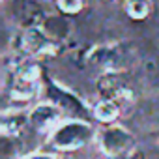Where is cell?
I'll list each match as a JSON object with an SVG mask.
<instances>
[{
  "label": "cell",
  "instance_id": "1",
  "mask_svg": "<svg viewBox=\"0 0 159 159\" xmlns=\"http://www.w3.org/2000/svg\"><path fill=\"white\" fill-rule=\"evenodd\" d=\"M41 69L32 56L13 60L4 73V92L11 101H34L41 94Z\"/></svg>",
  "mask_w": 159,
  "mask_h": 159
},
{
  "label": "cell",
  "instance_id": "2",
  "mask_svg": "<svg viewBox=\"0 0 159 159\" xmlns=\"http://www.w3.org/2000/svg\"><path fill=\"white\" fill-rule=\"evenodd\" d=\"M96 129L81 118H73V120H64L60 125L49 133V144L58 150V152H73L86 146L90 140H94Z\"/></svg>",
  "mask_w": 159,
  "mask_h": 159
},
{
  "label": "cell",
  "instance_id": "3",
  "mask_svg": "<svg viewBox=\"0 0 159 159\" xmlns=\"http://www.w3.org/2000/svg\"><path fill=\"white\" fill-rule=\"evenodd\" d=\"M129 51L122 43H112V45H101L96 47L88 54V62L105 69L103 73H124L127 64H129Z\"/></svg>",
  "mask_w": 159,
  "mask_h": 159
},
{
  "label": "cell",
  "instance_id": "4",
  "mask_svg": "<svg viewBox=\"0 0 159 159\" xmlns=\"http://www.w3.org/2000/svg\"><path fill=\"white\" fill-rule=\"evenodd\" d=\"M99 148L109 157H122L135 146V137L122 125H109L98 133Z\"/></svg>",
  "mask_w": 159,
  "mask_h": 159
},
{
  "label": "cell",
  "instance_id": "5",
  "mask_svg": "<svg viewBox=\"0 0 159 159\" xmlns=\"http://www.w3.org/2000/svg\"><path fill=\"white\" fill-rule=\"evenodd\" d=\"M98 92L101 94V99L114 101L122 107V103L133 101V92L125 81L124 73H103L98 79Z\"/></svg>",
  "mask_w": 159,
  "mask_h": 159
},
{
  "label": "cell",
  "instance_id": "6",
  "mask_svg": "<svg viewBox=\"0 0 159 159\" xmlns=\"http://www.w3.org/2000/svg\"><path fill=\"white\" fill-rule=\"evenodd\" d=\"M21 47H23L25 54H26V56H32V58L54 56V54L60 51V45H58L56 41H52L39 26L28 28V30L23 32Z\"/></svg>",
  "mask_w": 159,
  "mask_h": 159
},
{
  "label": "cell",
  "instance_id": "7",
  "mask_svg": "<svg viewBox=\"0 0 159 159\" xmlns=\"http://www.w3.org/2000/svg\"><path fill=\"white\" fill-rule=\"evenodd\" d=\"M62 114L64 111L56 103L49 99L41 101L30 109V127L39 133H45V131L52 133V129L62 124Z\"/></svg>",
  "mask_w": 159,
  "mask_h": 159
},
{
  "label": "cell",
  "instance_id": "8",
  "mask_svg": "<svg viewBox=\"0 0 159 159\" xmlns=\"http://www.w3.org/2000/svg\"><path fill=\"white\" fill-rule=\"evenodd\" d=\"M11 17L23 30H28V28L41 26L47 13L38 0H13L11 2Z\"/></svg>",
  "mask_w": 159,
  "mask_h": 159
},
{
  "label": "cell",
  "instance_id": "9",
  "mask_svg": "<svg viewBox=\"0 0 159 159\" xmlns=\"http://www.w3.org/2000/svg\"><path fill=\"white\" fill-rule=\"evenodd\" d=\"M26 127H30V111H26L23 107H11L2 112L0 129H2L4 139H15Z\"/></svg>",
  "mask_w": 159,
  "mask_h": 159
},
{
  "label": "cell",
  "instance_id": "10",
  "mask_svg": "<svg viewBox=\"0 0 159 159\" xmlns=\"http://www.w3.org/2000/svg\"><path fill=\"white\" fill-rule=\"evenodd\" d=\"M49 101L56 103L62 111H69V112H75V114H86V107L83 105V101L79 98H75L71 92L58 86L56 83L49 84Z\"/></svg>",
  "mask_w": 159,
  "mask_h": 159
},
{
  "label": "cell",
  "instance_id": "11",
  "mask_svg": "<svg viewBox=\"0 0 159 159\" xmlns=\"http://www.w3.org/2000/svg\"><path fill=\"white\" fill-rule=\"evenodd\" d=\"M39 28H41L52 41H56L58 45H60L62 41H66V39L71 36V30H73V28H71V23H69L66 17H62V15H47Z\"/></svg>",
  "mask_w": 159,
  "mask_h": 159
},
{
  "label": "cell",
  "instance_id": "12",
  "mask_svg": "<svg viewBox=\"0 0 159 159\" xmlns=\"http://www.w3.org/2000/svg\"><path fill=\"white\" fill-rule=\"evenodd\" d=\"M122 107L114 101L109 99H99L94 107H92V114L96 120H99L101 124H112L118 116H120Z\"/></svg>",
  "mask_w": 159,
  "mask_h": 159
},
{
  "label": "cell",
  "instance_id": "13",
  "mask_svg": "<svg viewBox=\"0 0 159 159\" xmlns=\"http://www.w3.org/2000/svg\"><path fill=\"white\" fill-rule=\"evenodd\" d=\"M152 0H125V11L133 21H142L152 13Z\"/></svg>",
  "mask_w": 159,
  "mask_h": 159
},
{
  "label": "cell",
  "instance_id": "14",
  "mask_svg": "<svg viewBox=\"0 0 159 159\" xmlns=\"http://www.w3.org/2000/svg\"><path fill=\"white\" fill-rule=\"evenodd\" d=\"M56 8L66 13V15H73V13H79L84 6V0H54Z\"/></svg>",
  "mask_w": 159,
  "mask_h": 159
},
{
  "label": "cell",
  "instance_id": "15",
  "mask_svg": "<svg viewBox=\"0 0 159 159\" xmlns=\"http://www.w3.org/2000/svg\"><path fill=\"white\" fill-rule=\"evenodd\" d=\"M26 159H56V157L47 155V153H34V155H30V157H26Z\"/></svg>",
  "mask_w": 159,
  "mask_h": 159
}]
</instances>
